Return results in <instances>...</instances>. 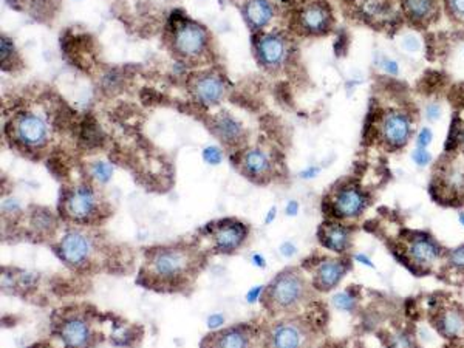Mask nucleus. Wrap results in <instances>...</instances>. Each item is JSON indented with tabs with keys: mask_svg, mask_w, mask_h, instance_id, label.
Segmentation results:
<instances>
[{
	"mask_svg": "<svg viewBox=\"0 0 464 348\" xmlns=\"http://www.w3.org/2000/svg\"><path fill=\"white\" fill-rule=\"evenodd\" d=\"M392 251L402 265L419 277L431 274L446 254L431 234L421 231H407L406 236L392 246Z\"/></svg>",
	"mask_w": 464,
	"mask_h": 348,
	"instance_id": "obj_1",
	"label": "nucleus"
},
{
	"mask_svg": "<svg viewBox=\"0 0 464 348\" xmlns=\"http://www.w3.org/2000/svg\"><path fill=\"white\" fill-rule=\"evenodd\" d=\"M310 285L297 269H285L266 288L268 307L280 312H291L308 299Z\"/></svg>",
	"mask_w": 464,
	"mask_h": 348,
	"instance_id": "obj_2",
	"label": "nucleus"
},
{
	"mask_svg": "<svg viewBox=\"0 0 464 348\" xmlns=\"http://www.w3.org/2000/svg\"><path fill=\"white\" fill-rule=\"evenodd\" d=\"M195 265H198V257L185 248H160L147 257L149 274L160 282L186 278Z\"/></svg>",
	"mask_w": 464,
	"mask_h": 348,
	"instance_id": "obj_3",
	"label": "nucleus"
},
{
	"mask_svg": "<svg viewBox=\"0 0 464 348\" xmlns=\"http://www.w3.org/2000/svg\"><path fill=\"white\" fill-rule=\"evenodd\" d=\"M428 320L444 339H460L464 335V308L457 302L435 300L428 310Z\"/></svg>",
	"mask_w": 464,
	"mask_h": 348,
	"instance_id": "obj_4",
	"label": "nucleus"
},
{
	"mask_svg": "<svg viewBox=\"0 0 464 348\" xmlns=\"http://www.w3.org/2000/svg\"><path fill=\"white\" fill-rule=\"evenodd\" d=\"M411 119L406 112L390 109L379 118L378 134L389 151L402 149L411 136Z\"/></svg>",
	"mask_w": 464,
	"mask_h": 348,
	"instance_id": "obj_5",
	"label": "nucleus"
},
{
	"mask_svg": "<svg viewBox=\"0 0 464 348\" xmlns=\"http://www.w3.org/2000/svg\"><path fill=\"white\" fill-rule=\"evenodd\" d=\"M269 348H308L311 344L310 328L301 320H280L271 327Z\"/></svg>",
	"mask_w": 464,
	"mask_h": 348,
	"instance_id": "obj_6",
	"label": "nucleus"
},
{
	"mask_svg": "<svg viewBox=\"0 0 464 348\" xmlns=\"http://www.w3.org/2000/svg\"><path fill=\"white\" fill-rule=\"evenodd\" d=\"M369 206L364 190L357 186H345L339 189L331 203V212L338 219H357Z\"/></svg>",
	"mask_w": 464,
	"mask_h": 348,
	"instance_id": "obj_7",
	"label": "nucleus"
},
{
	"mask_svg": "<svg viewBox=\"0 0 464 348\" xmlns=\"http://www.w3.org/2000/svg\"><path fill=\"white\" fill-rule=\"evenodd\" d=\"M350 269V260L339 257V259H325L314 269L313 276V286L318 291L327 293L335 290L342 281L344 276Z\"/></svg>",
	"mask_w": 464,
	"mask_h": 348,
	"instance_id": "obj_8",
	"label": "nucleus"
},
{
	"mask_svg": "<svg viewBox=\"0 0 464 348\" xmlns=\"http://www.w3.org/2000/svg\"><path fill=\"white\" fill-rule=\"evenodd\" d=\"M92 254V243L90 239L85 237L81 232H68L67 236L60 240L59 245V256L63 257L65 263L72 266H81Z\"/></svg>",
	"mask_w": 464,
	"mask_h": 348,
	"instance_id": "obj_9",
	"label": "nucleus"
},
{
	"mask_svg": "<svg viewBox=\"0 0 464 348\" xmlns=\"http://www.w3.org/2000/svg\"><path fill=\"white\" fill-rule=\"evenodd\" d=\"M59 337L67 348H87L92 341V330L82 317L72 316L60 324Z\"/></svg>",
	"mask_w": 464,
	"mask_h": 348,
	"instance_id": "obj_10",
	"label": "nucleus"
},
{
	"mask_svg": "<svg viewBox=\"0 0 464 348\" xmlns=\"http://www.w3.org/2000/svg\"><path fill=\"white\" fill-rule=\"evenodd\" d=\"M319 240L327 249L344 254L352 245V232L344 224L328 222L320 226Z\"/></svg>",
	"mask_w": 464,
	"mask_h": 348,
	"instance_id": "obj_11",
	"label": "nucleus"
},
{
	"mask_svg": "<svg viewBox=\"0 0 464 348\" xmlns=\"http://www.w3.org/2000/svg\"><path fill=\"white\" fill-rule=\"evenodd\" d=\"M206 34L197 23H186L178 30L175 45L186 56H197L205 48Z\"/></svg>",
	"mask_w": 464,
	"mask_h": 348,
	"instance_id": "obj_12",
	"label": "nucleus"
},
{
	"mask_svg": "<svg viewBox=\"0 0 464 348\" xmlns=\"http://www.w3.org/2000/svg\"><path fill=\"white\" fill-rule=\"evenodd\" d=\"M244 237H247V226L239 222H227L218 226L214 232V241L218 251L231 252L237 249Z\"/></svg>",
	"mask_w": 464,
	"mask_h": 348,
	"instance_id": "obj_13",
	"label": "nucleus"
},
{
	"mask_svg": "<svg viewBox=\"0 0 464 348\" xmlns=\"http://www.w3.org/2000/svg\"><path fill=\"white\" fill-rule=\"evenodd\" d=\"M17 136L23 144L30 147H38L45 143L47 139V126L43 121L34 115H25L17 121Z\"/></svg>",
	"mask_w": 464,
	"mask_h": 348,
	"instance_id": "obj_14",
	"label": "nucleus"
},
{
	"mask_svg": "<svg viewBox=\"0 0 464 348\" xmlns=\"http://www.w3.org/2000/svg\"><path fill=\"white\" fill-rule=\"evenodd\" d=\"M206 348H251V335L242 327L222 330L206 339Z\"/></svg>",
	"mask_w": 464,
	"mask_h": 348,
	"instance_id": "obj_15",
	"label": "nucleus"
},
{
	"mask_svg": "<svg viewBox=\"0 0 464 348\" xmlns=\"http://www.w3.org/2000/svg\"><path fill=\"white\" fill-rule=\"evenodd\" d=\"M96 209L95 194L89 187H80L73 190L67 198V211L68 215L75 220H87L90 219Z\"/></svg>",
	"mask_w": 464,
	"mask_h": 348,
	"instance_id": "obj_16",
	"label": "nucleus"
},
{
	"mask_svg": "<svg viewBox=\"0 0 464 348\" xmlns=\"http://www.w3.org/2000/svg\"><path fill=\"white\" fill-rule=\"evenodd\" d=\"M441 269L438 276L449 277L450 283H464V245H460L444 254Z\"/></svg>",
	"mask_w": 464,
	"mask_h": 348,
	"instance_id": "obj_17",
	"label": "nucleus"
},
{
	"mask_svg": "<svg viewBox=\"0 0 464 348\" xmlns=\"http://www.w3.org/2000/svg\"><path fill=\"white\" fill-rule=\"evenodd\" d=\"M330 13L322 5H310L302 13V25L313 34L325 33L330 27Z\"/></svg>",
	"mask_w": 464,
	"mask_h": 348,
	"instance_id": "obj_18",
	"label": "nucleus"
},
{
	"mask_svg": "<svg viewBox=\"0 0 464 348\" xmlns=\"http://www.w3.org/2000/svg\"><path fill=\"white\" fill-rule=\"evenodd\" d=\"M404 13L411 22L427 23L436 14V0H402Z\"/></svg>",
	"mask_w": 464,
	"mask_h": 348,
	"instance_id": "obj_19",
	"label": "nucleus"
},
{
	"mask_svg": "<svg viewBox=\"0 0 464 348\" xmlns=\"http://www.w3.org/2000/svg\"><path fill=\"white\" fill-rule=\"evenodd\" d=\"M259 56L268 65H276L285 56V43L279 36H265L259 42Z\"/></svg>",
	"mask_w": 464,
	"mask_h": 348,
	"instance_id": "obj_20",
	"label": "nucleus"
},
{
	"mask_svg": "<svg viewBox=\"0 0 464 348\" xmlns=\"http://www.w3.org/2000/svg\"><path fill=\"white\" fill-rule=\"evenodd\" d=\"M195 94L206 104H214L223 97V84L217 76H203L195 84Z\"/></svg>",
	"mask_w": 464,
	"mask_h": 348,
	"instance_id": "obj_21",
	"label": "nucleus"
},
{
	"mask_svg": "<svg viewBox=\"0 0 464 348\" xmlns=\"http://www.w3.org/2000/svg\"><path fill=\"white\" fill-rule=\"evenodd\" d=\"M244 14L252 27H264L273 17V6L266 0H249L244 8Z\"/></svg>",
	"mask_w": 464,
	"mask_h": 348,
	"instance_id": "obj_22",
	"label": "nucleus"
},
{
	"mask_svg": "<svg viewBox=\"0 0 464 348\" xmlns=\"http://www.w3.org/2000/svg\"><path fill=\"white\" fill-rule=\"evenodd\" d=\"M243 164L244 169H247L251 175H261V173H265L269 169L268 156L259 149H252L244 155Z\"/></svg>",
	"mask_w": 464,
	"mask_h": 348,
	"instance_id": "obj_23",
	"label": "nucleus"
},
{
	"mask_svg": "<svg viewBox=\"0 0 464 348\" xmlns=\"http://www.w3.org/2000/svg\"><path fill=\"white\" fill-rule=\"evenodd\" d=\"M357 293L353 291V288H348L345 291H340L338 294L333 295V305H335L340 311H347V312H353L357 308Z\"/></svg>",
	"mask_w": 464,
	"mask_h": 348,
	"instance_id": "obj_24",
	"label": "nucleus"
},
{
	"mask_svg": "<svg viewBox=\"0 0 464 348\" xmlns=\"http://www.w3.org/2000/svg\"><path fill=\"white\" fill-rule=\"evenodd\" d=\"M387 348H418V344L409 330H398L389 336Z\"/></svg>",
	"mask_w": 464,
	"mask_h": 348,
	"instance_id": "obj_25",
	"label": "nucleus"
},
{
	"mask_svg": "<svg viewBox=\"0 0 464 348\" xmlns=\"http://www.w3.org/2000/svg\"><path fill=\"white\" fill-rule=\"evenodd\" d=\"M217 132L223 139H226V141H232V139H235L240 135L242 129L237 123H235V121H232L230 118H225V119L218 121Z\"/></svg>",
	"mask_w": 464,
	"mask_h": 348,
	"instance_id": "obj_26",
	"label": "nucleus"
},
{
	"mask_svg": "<svg viewBox=\"0 0 464 348\" xmlns=\"http://www.w3.org/2000/svg\"><path fill=\"white\" fill-rule=\"evenodd\" d=\"M399 45H401V50H404L406 53L415 55V53H419V51H421L423 43H421V40H419V38L416 36V34L409 33V34H404V36L401 38Z\"/></svg>",
	"mask_w": 464,
	"mask_h": 348,
	"instance_id": "obj_27",
	"label": "nucleus"
},
{
	"mask_svg": "<svg viewBox=\"0 0 464 348\" xmlns=\"http://www.w3.org/2000/svg\"><path fill=\"white\" fill-rule=\"evenodd\" d=\"M95 178L101 183H107L113 175V168L106 161H96L92 166Z\"/></svg>",
	"mask_w": 464,
	"mask_h": 348,
	"instance_id": "obj_28",
	"label": "nucleus"
},
{
	"mask_svg": "<svg viewBox=\"0 0 464 348\" xmlns=\"http://www.w3.org/2000/svg\"><path fill=\"white\" fill-rule=\"evenodd\" d=\"M378 67L382 70L384 73H387V75H392V76H398L399 75V64L393 58L379 56Z\"/></svg>",
	"mask_w": 464,
	"mask_h": 348,
	"instance_id": "obj_29",
	"label": "nucleus"
},
{
	"mask_svg": "<svg viewBox=\"0 0 464 348\" xmlns=\"http://www.w3.org/2000/svg\"><path fill=\"white\" fill-rule=\"evenodd\" d=\"M411 160L419 168H426L432 163V153L427 149H421V147H415V151L411 152Z\"/></svg>",
	"mask_w": 464,
	"mask_h": 348,
	"instance_id": "obj_30",
	"label": "nucleus"
},
{
	"mask_svg": "<svg viewBox=\"0 0 464 348\" xmlns=\"http://www.w3.org/2000/svg\"><path fill=\"white\" fill-rule=\"evenodd\" d=\"M433 141V132L431 127H423L416 135V147H421V149H427L428 146Z\"/></svg>",
	"mask_w": 464,
	"mask_h": 348,
	"instance_id": "obj_31",
	"label": "nucleus"
},
{
	"mask_svg": "<svg viewBox=\"0 0 464 348\" xmlns=\"http://www.w3.org/2000/svg\"><path fill=\"white\" fill-rule=\"evenodd\" d=\"M424 115H426V119L427 121H431V123H436V121L440 119L441 115H443L441 104H438V102H428L427 106L424 107Z\"/></svg>",
	"mask_w": 464,
	"mask_h": 348,
	"instance_id": "obj_32",
	"label": "nucleus"
},
{
	"mask_svg": "<svg viewBox=\"0 0 464 348\" xmlns=\"http://www.w3.org/2000/svg\"><path fill=\"white\" fill-rule=\"evenodd\" d=\"M448 8L455 19L464 22V0H448Z\"/></svg>",
	"mask_w": 464,
	"mask_h": 348,
	"instance_id": "obj_33",
	"label": "nucleus"
},
{
	"mask_svg": "<svg viewBox=\"0 0 464 348\" xmlns=\"http://www.w3.org/2000/svg\"><path fill=\"white\" fill-rule=\"evenodd\" d=\"M203 158L209 164H220L222 163V152L214 146H209L203 151Z\"/></svg>",
	"mask_w": 464,
	"mask_h": 348,
	"instance_id": "obj_34",
	"label": "nucleus"
},
{
	"mask_svg": "<svg viewBox=\"0 0 464 348\" xmlns=\"http://www.w3.org/2000/svg\"><path fill=\"white\" fill-rule=\"evenodd\" d=\"M225 324V317L223 315H211L207 317V327L211 330H215L218 327H222Z\"/></svg>",
	"mask_w": 464,
	"mask_h": 348,
	"instance_id": "obj_35",
	"label": "nucleus"
},
{
	"mask_svg": "<svg viewBox=\"0 0 464 348\" xmlns=\"http://www.w3.org/2000/svg\"><path fill=\"white\" fill-rule=\"evenodd\" d=\"M280 252H282V256H285V257H293L297 252V248L293 245L291 241H285L280 245Z\"/></svg>",
	"mask_w": 464,
	"mask_h": 348,
	"instance_id": "obj_36",
	"label": "nucleus"
},
{
	"mask_svg": "<svg viewBox=\"0 0 464 348\" xmlns=\"http://www.w3.org/2000/svg\"><path fill=\"white\" fill-rule=\"evenodd\" d=\"M261 293H264V286H256V288H251V290L248 291V294H247V300H248V303L257 302Z\"/></svg>",
	"mask_w": 464,
	"mask_h": 348,
	"instance_id": "obj_37",
	"label": "nucleus"
},
{
	"mask_svg": "<svg viewBox=\"0 0 464 348\" xmlns=\"http://www.w3.org/2000/svg\"><path fill=\"white\" fill-rule=\"evenodd\" d=\"M285 212H286V215L296 217L297 214H299V203H297L296 200H291V202H288L286 209H285Z\"/></svg>",
	"mask_w": 464,
	"mask_h": 348,
	"instance_id": "obj_38",
	"label": "nucleus"
},
{
	"mask_svg": "<svg viewBox=\"0 0 464 348\" xmlns=\"http://www.w3.org/2000/svg\"><path fill=\"white\" fill-rule=\"evenodd\" d=\"M353 259L356 260V262L361 263V265H364V266H369V268L374 269V263H373V260H372L369 256H365V254H356Z\"/></svg>",
	"mask_w": 464,
	"mask_h": 348,
	"instance_id": "obj_39",
	"label": "nucleus"
},
{
	"mask_svg": "<svg viewBox=\"0 0 464 348\" xmlns=\"http://www.w3.org/2000/svg\"><path fill=\"white\" fill-rule=\"evenodd\" d=\"M318 173H319V168L311 166V168H308V169H305L303 172H301V177L305 178V180H311V178L316 177Z\"/></svg>",
	"mask_w": 464,
	"mask_h": 348,
	"instance_id": "obj_40",
	"label": "nucleus"
},
{
	"mask_svg": "<svg viewBox=\"0 0 464 348\" xmlns=\"http://www.w3.org/2000/svg\"><path fill=\"white\" fill-rule=\"evenodd\" d=\"M252 263L256 266H259V268H264L265 266V259L261 257L260 254H254L252 256Z\"/></svg>",
	"mask_w": 464,
	"mask_h": 348,
	"instance_id": "obj_41",
	"label": "nucleus"
},
{
	"mask_svg": "<svg viewBox=\"0 0 464 348\" xmlns=\"http://www.w3.org/2000/svg\"><path fill=\"white\" fill-rule=\"evenodd\" d=\"M274 217H276V207H273V209H271V211H269V214H268V217H266V223H271V222H273L274 220Z\"/></svg>",
	"mask_w": 464,
	"mask_h": 348,
	"instance_id": "obj_42",
	"label": "nucleus"
},
{
	"mask_svg": "<svg viewBox=\"0 0 464 348\" xmlns=\"http://www.w3.org/2000/svg\"><path fill=\"white\" fill-rule=\"evenodd\" d=\"M458 222H460V224H461L463 228H464V211H461V212L458 214Z\"/></svg>",
	"mask_w": 464,
	"mask_h": 348,
	"instance_id": "obj_43",
	"label": "nucleus"
},
{
	"mask_svg": "<svg viewBox=\"0 0 464 348\" xmlns=\"http://www.w3.org/2000/svg\"><path fill=\"white\" fill-rule=\"evenodd\" d=\"M460 149L464 153V129H463V135H461V141H460Z\"/></svg>",
	"mask_w": 464,
	"mask_h": 348,
	"instance_id": "obj_44",
	"label": "nucleus"
}]
</instances>
